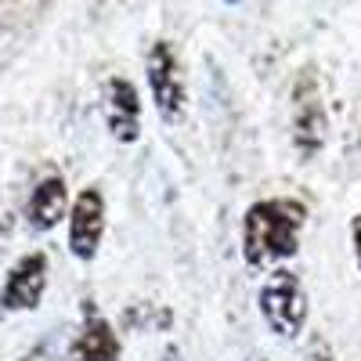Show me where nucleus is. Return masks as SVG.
Wrapping results in <instances>:
<instances>
[{
	"instance_id": "nucleus-1",
	"label": "nucleus",
	"mask_w": 361,
	"mask_h": 361,
	"mask_svg": "<svg viewBox=\"0 0 361 361\" xmlns=\"http://www.w3.org/2000/svg\"><path fill=\"white\" fill-rule=\"evenodd\" d=\"M307 206L300 199H260L243 217V257L250 267L289 260L300 250Z\"/></svg>"
},
{
	"instance_id": "nucleus-7",
	"label": "nucleus",
	"mask_w": 361,
	"mask_h": 361,
	"mask_svg": "<svg viewBox=\"0 0 361 361\" xmlns=\"http://www.w3.org/2000/svg\"><path fill=\"white\" fill-rule=\"evenodd\" d=\"M44 271H47V260L37 253V257H25L4 286V304L8 307H37V300L44 293Z\"/></svg>"
},
{
	"instance_id": "nucleus-4",
	"label": "nucleus",
	"mask_w": 361,
	"mask_h": 361,
	"mask_svg": "<svg viewBox=\"0 0 361 361\" xmlns=\"http://www.w3.org/2000/svg\"><path fill=\"white\" fill-rule=\"evenodd\" d=\"M148 87H152V102L166 123H177L185 116V73L166 40H159L148 54Z\"/></svg>"
},
{
	"instance_id": "nucleus-5",
	"label": "nucleus",
	"mask_w": 361,
	"mask_h": 361,
	"mask_svg": "<svg viewBox=\"0 0 361 361\" xmlns=\"http://www.w3.org/2000/svg\"><path fill=\"white\" fill-rule=\"evenodd\" d=\"M102 231H105V202L94 188H87L76 206H73V221H69V246L80 260H90L98 253L102 243Z\"/></svg>"
},
{
	"instance_id": "nucleus-8",
	"label": "nucleus",
	"mask_w": 361,
	"mask_h": 361,
	"mask_svg": "<svg viewBox=\"0 0 361 361\" xmlns=\"http://www.w3.org/2000/svg\"><path fill=\"white\" fill-rule=\"evenodd\" d=\"M62 214H66V185L58 177H47L29 199V221H33V228L47 231L62 221Z\"/></svg>"
},
{
	"instance_id": "nucleus-2",
	"label": "nucleus",
	"mask_w": 361,
	"mask_h": 361,
	"mask_svg": "<svg viewBox=\"0 0 361 361\" xmlns=\"http://www.w3.org/2000/svg\"><path fill=\"white\" fill-rule=\"evenodd\" d=\"M260 314L267 329L282 340H296L307 325V289L293 271L279 267L271 271L267 282L260 286Z\"/></svg>"
},
{
	"instance_id": "nucleus-11",
	"label": "nucleus",
	"mask_w": 361,
	"mask_h": 361,
	"mask_svg": "<svg viewBox=\"0 0 361 361\" xmlns=\"http://www.w3.org/2000/svg\"><path fill=\"white\" fill-rule=\"evenodd\" d=\"M166 361H180V354H177V350L170 347V350H166Z\"/></svg>"
},
{
	"instance_id": "nucleus-12",
	"label": "nucleus",
	"mask_w": 361,
	"mask_h": 361,
	"mask_svg": "<svg viewBox=\"0 0 361 361\" xmlns=\"http://www.w3.org/2000/svg\"><path fill=\"white\" fill-rule=\"evenodd\" d=\"M221 4H243V0H221Z\"/></svg>"
},
{
	"instance_id": "nucleus-3",
	"label": "nucleus",
	"mask_w": 361,
	"mask_h": 361,
	"mask_svg": "<svg viewBox=\"0 0 361 361\" xmlns=\"http://www.w3.org/2000/svg\"><path fill=\"white\" fill-rule=\"evenodd\" d=\"M325 130H329V119H325L318 76H314V69H304L300 83L293 87V141H296L300 152L311 159L325 145Z\"/></svg>"
},
{
	"instance_id": "nucleus-9",
	"label": "nucleus",
	"mask_w": 361,
	"mask_h": 361,
	"mask_svg": "<svg viewBox=\"0 0 361 361\" xmlns=\"http://www.w3.org/2000/svg\"><path fill=\"white\" fill-rule=\"evenodd\" d=\"M116 357H119V343L112 336V329L102 318H94L87 325V333L80 336V343L73 350V361H116Z\"/></svg>"
},
{
	"instance_id": "nucleus-10",
	"label": "nucleus",
	"mask_w": 361,
	"mask_h": 361,
	"mask_svg": "<svg viewBox=\"0 0 361 361\" xmlns=\"http://www.w3.org/2000/svg\"><path fill=\"white\" fill-rule=\"evenodd\" d=\"M350 238H354V257H357V267H361V214L350 221Z\"/></svg>"
},
{
	"instance_id": "nucleus-6",
	"label": "nucleus",
	"mask_w": 361,
	"mask_h": 361,
	"mask_svg": "<svg viewBox=\"0 0 361 361\" xmlns=\"http://www.w3.org/2000/svg\"><path fill=\"white\" fill-rule=\"evenodd\" d=\"M109 127L119 141H137L141 134V102L130 80H109Z\"/></svg>"
}]
</instances>
